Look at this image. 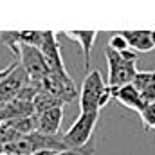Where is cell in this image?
<instances>
[{
  "label": "cell",
  "mask_w": 155,
  "mask_h": 155,
  "mask_svg": "<svg viewBox=\"0 0 155 155\" xmlns=\"http://www.w3.org/2000/svg\"><path fill=\"white\" fill-rule=\"evenodd\" d=\"M97 121H99V112H79L71 128L61 135V143L65 144V148L81 152L85 155H94V150L92 146H88V143L97 126Z\"/></svg>",
  "instance_id": "obj_1"
},
{
  "label": "cell",
  "mask_w": 155,
  "mask_h": 155,
  "mask_svg": "<svg viewBox=\"0 0 155 155\" xmlns=\"http://www.w3.org/2000/svg\"><path fill=\"white\" fill-rule=\"evenodd\" d=\"M2 155H15V153H2Z\"/></svg>",
  "instance_id": "obj_19"
},
{
  "label": "cell",
  "mask_w": 155,
  "mask_h": 155,
  "mask_svg": "<svg viewBox=\"0 0 155 155\" xmlns=\"http://www.w3.org/2000/svg\"><path fill=\"white\" fill-rule=\"evenodd\" d=\"M16 58L20 67L24 69V72L27 74L29 79L33 81H41L43 78L49 74V67L47 61L41 54L38 47H31V45H20L16 51Z\"/></svg>",
  "instance_id": "obj_4"
},
{
  "label": "cell",
  "mask_w": 155,
  "mask_h": 155,
  "mask_svg": "<svg viewBox=\"0 0 155 155\" xmlns=\"http://www.w3.org/2000/svg\"><path fill=\"white\" fill-rule=\"evenodd\" d=\"M108 49H112L116 52H124V51H130V45H128L126 38L123 36V33L119 31V33H114L110 36V40H108Z\"/></svg>",
  "instance_id": "obj_13"
},
{
  "label": "cell",
  "mask_w": 155,
  "mask_h": 155,
  "mask_svg": "<svg viewBox=\"0 0 155 155\" xmlns=\"http://www.w3.org/2000/svg\"><path fill=\"white\" fill-rule=\"evenodd\" d=\"M107 63H108V87L114 90L124 85H132L134 78L137 74V52L124 51V52H116L107 47L105 51Z\"/></svg>",
  "instance_id": "obj_3"
},
{
  "label": "cell",
  "mask_w": 155,
  "mask_h": 155,
  "mask_svg": "<svg viewBox=\"0 0 155 155\" xmlns=\"http://www.w3.org/2000/svg\"><path fill=\"white\" fill-rule=\"evenodd\" d=\"M18 65H20V63H18V61H15V63H9L5 69H2V71H0V83H2V79H5V78L9 76V74H11Z\"/></svg>",
  "instance_id": "obj_15"
},
{
  "label": "cell",
  "mask_w": 155,
  "mask_h": 155,
  "mask_svg": "<svg viewBox=\"0 0 155 155\" xmlns=\"http://www.w3.org/2000/svg\"><path fill=\"white\" fill-rule=\"evenodd\" d=\"M112 97L116 101H119L123 107H126V108H130V110H134L137 114H141L143 108L146 107V103L141 97V92L134 85H124V87L114 88L112 90Z\"/></svg>",
  "instance_id": "obj_9"
},
{
  "label": "cell",
  "mask_w": 155,
  "mask_h": 155,
  "mask_svg": "<svg viewBox=\"0 0 155 155\" xmlns=\"http://www.w3.org/2000/svg\"><path fill=\"white\" fill-rule=\"evenodd\" d=\"M4 153V143H2V141H0V155Z\"/></svg>",
  "instance_id": "obj_17"
},
{
  "label": "cell",
  "mask_w": 155,
  "mask_h": 155,
  "mask_svg": "<svg viewBox=\"0 0 155 155\" xmlns=\"http://www.w3.org/2000/svg\"><path fill=\"white\" fill-rule=\"evenodd\" d=\"M152 41H153V47H155V31H152Z\"/></svg>",
  "instance_id": "obj_18"
},
{
  "label": "cell",
  "mask_w": 155,
  "mask_h": 155,
  "mask_svg": "<svg viewBox=\"0 0 155 155\" xmlns=\"http://www.w3.org/2000/svg\"><path fill=\"white\" fill-rule=\"evenodd\" d=\"M36 119V132L43 135H56L60 132L61 121H63V107H52L45 112H40L35 116Z\"/></svg>",
  "instance_id": "obj_8"
},
{
  "label": "cell",
  "mask_w": 155,
  "mask_h": 155,
  "mask_svg": "<svg viewBox=\"0 0 155 155\" xmlns=\"http://www.w3.org/2000/svg\"><path fill=\"white\" fill-rule=\"evenodd\" d=\"M41 88L47 90L51 96H54L61 105L63 103H71L78 97L76 85L72 81V78L69 76V72L61 74V72H49L47 76L41 79Z\"/></svg>",
  "instance_id": "obj_5"
},
{
  "label": "cell",
  "mask_w": 155,
  "mask_h": 155,
  "mask_svg": "<svg viewBox=\"0 0 155 155\" xmlns=\"http://www.w3.org/2000/svg\"><path fill=\"white\" fill-rule=\"evenodd\" d=\"M67 38L74 40L79 43V47L83 49V56H85V69H88L90 65V54H92V47L97 40V31H65Z\"/></svg>",
  "instance_id": "obj_11"
},
{
  "label": "cell",
  "mask_w": 155,
  "mask_h": 155,
  "mask_svg": "<svg viewBox=\"0 0 155 155\" xmlns=\"http://www.w3.org/2000/svg\"><path fill=\"white\" fill-rule=\"evenodd\" d=\"M110 97H112V88L101 76V72L97 69L88 71L79 92L81 112H101V108L110 101Z\"/></svg>",
  "instance_id": "obj_2"
},
{
  "label": "cell",
  "mask_w": 155,
  "mask_h": 155,
  "mask_svg": "<svg viewBox=\"0 0 155 155\" xmlns=\"http://www.w3.org/2000/svg\"><path fill=\"white\" fill-rule=\"evenodd\" d=\"M141 97L143 101L148 105V103H155V72H153V78L150 79V83L141 90Z\"/></svg>",
  "instance_id": "obj_14"
},
{
  "label": "cell",
  "mask_w": 155,
  "mask_h": 155,
  "mask_svg": "<svg viewBox=\"0 0 155 155\" xmlns=\"http://www.w3.org/2000/svg\"><path fill=\"white\" fill-rule=\"evenodd\" d=\"M121 33L134 52H150L155 49L152 41V31H121Z\"/></svg>",
  "instance_id": "obj_10"
},
{
  "label": "cell",
  "mask_w": 155,
  "mask_h": 155,
  "mask_svg": "<svg viewBox=\"0 0 155 155\" xmlns=\"http://www.w3.org/2000/svg\"><path fill=\"white\" fill-rule=\"evenodd\" d=\"M27 81H29L27 74H25L24 69L18 65L9 76L5 78V79H2V83H0V103L5 105V103L16 99L18 94H20V90L25 87Z\"/></svg>",
  "instance_id": "obj_7"
},
{
  "label": "cell",
  "mask_w": 155,
  "mask_h": 155,
  "mask_svg": "<svg viewBox=\"0 0 155 155\" xmlns=\"http://www.w3.org/2000/svg\"><path fill=\"white\" fill-rule=\"evenodd\" d=\"M36 155H85V153L74 152V150H63V152H40Z\"/></svg>",
  "instance_id": "obj_16"
},
{
  "label": "cell",
  "mask_w": 155,
  "mask_h": 155,
  "mask_svg": "<svg viewBox=\"0 0 155 155\" xmlns=\"http://www.w3.org/2000/svg\"><path fill=\"white\" fill-rule=\"evenodd\" d=\"M38 49L41 51V54L47 61L49 72H61V74L67 72L61 52H60V43H58L56 35L52 31H43V40H41Z\"/></svg>",
  "instance_id": "obj_6"
},
{
  "label": "cell",
  "mask_w": 155,
  "mask_h": 155,
  "mask_svg": "<svg viewBox=\"0 0 155 155\" xmlns=\"http://www.w3.org/2000/svg\"><path fill=\"white\" fill-rule=\"evenodd\" d=\"M139 117H141L144 128L155 130V103H148V105L143 108V112L139 114Z\"/></svg>",
  "instance_id": "obj_12"
}]
</instances>
